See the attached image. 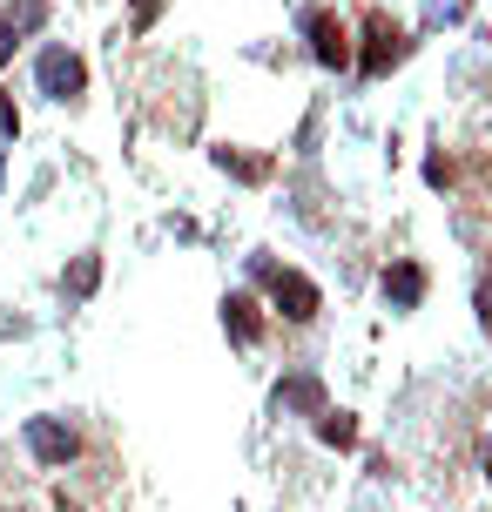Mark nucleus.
<instances>
[{
    "label": "nucleus",
    "instance_id": "15",
    "mask_svg": "<svg viewBox=\"0 0 492 512\" xmlns=\"http://www.w3.org/2000/svg\"><path fill=\"white\" fill-rule=\"evenodd\" d=\"M479 310H486V337H492V290H486V297H479Z\"/></svg>",
    "mask_w": 492,
    "mask_h": 512
},
{
    "label": "nucleus",
    "instance_id": "1",
    "mask_svg": "<svg viewBox=\"0 0 492 512\" xmlns=\"http://www.w3.org/2000/svg\"><path fill=\"white\" fill-rule=\"evenodd\" d=\"M250 270H257V283L270 290V304L284 310L290 324H311L317 310H324V297H317V283H311V277H297V270H277L270 256H250Z\"/></svg>",
    "mask_w": 492,
    "mask_h": 512
},
{
    "label": "nucleus",
    "instance_id": "7",
    "mask_svg": "<svg viewBox=\"0 0 492 512\" xmlns=\"http://www.w3.org/2000/svg\"><path fill=\"white\" fill-rule=\"evenodd\" d=\"M223 324H230L236 344H257V337H263V317H257L250 297H223Z\"/></svg>",
    "mask_w": 492,
    "mask_h": 512
},
{
    "label": "nucleus",
    "instance_id": "16",
    "mask_svg": "<svg viewBox=\"0 0 492 512\" xmlns=\"http://www.w3.org/2000/svg\"><path fill=\"white\" fill-rule=\"evenodd\" d=\"M486 479H492V452H486Z\"/></svg>",
    "mask_w": 492,
    "mask_h": 512
},
{
    "label": "nucleus",
    "instance_id": "10",
    "mask_svg": "<svg viewBox=\"0 0 492 512\" xmlns=\"http://www.w3.org/2000/svg\"><path fill=\"white\" fill-rule=\"evenodd\" d=\"M216 169H223V176H243V182H263V176H270V162H257V155H236V149H216Z\"/></svg>",
    "mask_w": 492,
    "mask_h": 512
},
{
    "label": "nucleus",
    "instance_id": "9",
    "mask_svg": "<svg viewBox=\"0 0 492 512\" xmlns=\"http://www.w3.org/2000/svg\"><path fill=\"white\" fill-rule=\"evenodd\" d=\"M317 438L344 452V445H358V418L351 411H317Z\"/></svg>",
    "mask_w": 492,
    "mask_h": 512
},
{
    "label": "nucleus",
    "instance_id": "2",
    "mask_svg": "<svg viewBox=\"0 0 492 512\" xmlns=\"http://www.w3.org/2000/svg\"><path fill=\"white\" fill-rule=\"evenodd\" d=\"M34 81H41V95H54V102H75L81 88H88V68H81V54H68V48H41Z\"/></svg>",
    "mask_w": 492,
    "mask_h": 512
},
{
    "label": "nucleus",
    "instance_id": "3",
    "mask_svg": "<svg viewBox=\"0 0 492 512\" xmlns=\"http://www.w3.org/2000/svg\"><path fill=\"white\" fill-rule=\"evenodd\" d=\"M364 41H371V48L358 54V68H364L371 81H378V75H391V68L405 61V34H398V27H391L385 14H371V34H364Z\"/></svg>",
    "mask_w": 492,
    "mask_h": 512
},
{
    "label": "nucleus",
    "instance_id": "6",
    "mask_svg": "<svg viewBox=\"0 0 492 512\" xmlns=\"http://www.w3.org/2000/svg\"><path fill=\"white\" fill-rule=\"evenodd\" d=\"M385 297L398 310H418V297H425V270H418V263H391L385 270Z\"/></svg>",
    "mask_w": 492,
    "mask_h": 512
},
{
    "label": "nucleus",
    "instance_id": "5",
    "mask_svg": "<svg viewBox=\"0 0 492 512\" xmlns=\"http://www.w3.org/2000/svg\"><path fill=\"white\" fill-rule=\"evenodd\" d=\"M304 34H311V54L324 61V68H344V61H351V48H344V27H337L331 14H304Z\"/></svg>",
    "mask_w": 492,
    "mask_h": 512
},
{
    "label": "nucleus",
    "instance_id": "17",
    "mask_svg": "<svg viewBox=\"0 0 492 512\" xmlns=\"http://www.w3.org/2000/svg\"><path fill=\"white\" fill-rule=\"evenodd\" d=\"M0 176H7V169H0Z\"/></svg>",
    "mask_w": 492,
    "mask_h": 512
},
{
    "label": "nucleus",
    "instance_id": "4",
    "mask_svg": "<svg viewBox=\"0 0 492 512\" xmlns=\"http://www.w3.org/2000/svg\"><path fill=\"white\" fill-rule=\"evenodd\" d=\"M27 452H34L41 465H68L81 452V438L68 432L61 418H27Z\"/></svg>",
    "mask_w": 492,
    "mask_h": 512
},
{
    "label": "nucleus",
    "instance_id": "11",
    "mask_svg": "<svg viewBox=\"0 0 492 512\" xmlns=\"http://www.w3.org/2000/svg\"><path fill=\"white\" fill-rule=\"evenodd\" d=\"M95 283H102V263H95V256H81L75 270H68V290H75V297H88Z\"/></svg>",
    "mask_w": 492,
    "mask_h": 512
},
{
    "label": "nucleus",
    "instance_id": "8",
    "mask_svg": "<svg viewBox=\"0 0 492 512\" xmlns=\"http://www.w3.org/2000/svg\"><path fill=\"white\" fill-rule=\"evenodd\" d=\"M277 405H284V411H311V418H317V411H324V384H317V378H284V384H277Z\"/></svg>",
    "mask_w": 492,
    "mask_h": 512
},
{
    "label": "nucleus",
    "instance_id": "13",
    "mask_svg": "<svg viewBox=\"0 0 492 512\" xmlns=\"http://www.w3.org/2000/svg\"><path fill=\"white\" fill-rule=\"evenodd\" d=\"M14 41H21V27H14V21H0V61L14 54Z\"/></svg>",
    "mask_w": 492,
    "mask_h": 512
},
{
    "label": "nucleus",
    "instance_id": "14",
    "mask_svg": "<svg viewBox=\"0 0 492 512\" xmlns=\"http://www.w3.org/2000/svg\"><path fill=\"white\" fill-rule=\"evenodd\" d=\"M156 7H162V0H135V21L149 27V21H156Z\"/></svg>",
    "mask_w": 492,
    "mask_h": 512
},
{
    "label": "nucleus",
    "instance_id": "12",
    "mask_svg": "<svg viewBox=\"0 0 492 512\" xmlns=\"http://www.w3.org/2000/svg\"><path fill=\"white\" fill-rule=\"evenodd\" d=\"M0 135H21V115H14V102L0 95Z\"/></svg>",
    "mask_w": 492,
    "mask_h": 512
}]
</instances>
